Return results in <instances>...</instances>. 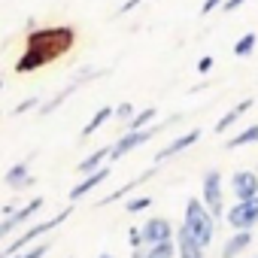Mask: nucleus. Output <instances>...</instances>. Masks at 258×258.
<instances>
[{
  "instance_id": "f257e3e1",
  "label": "nucleus",
  "mask_w": 258,
  "mask_h": 258,
  "mask_svg": "<svg viewBox=\"0 0 258 258\" xmlns=\"http://www.w3.org/2000/svg\"><path fill=\"white\" fill-rule=\"evenodd\" d=\"M73 43H76V34L67 25L31 31L28 34V43H25V55L16 64V73H31V70H37L43 64L58 61L67 49H73Z\"/></svg>"
},
{
  "instance_id": "f03ea898",
  "label": "nucleus",
  "mask_w": 258,
  "mask_h": 258,
  "mask_svg": "<svg viewBox=\"0 0 258 258\" xmlns=\"http://www.w3.org/2000/svg\"><path fill=\"white\" fill-rule=\"evenodd\" d=\"M182 228L207 249L216 237V216L204 207V201L198 198H188L185 201V213H182Z\"/></svg>"
},
{
  "instance_id": "7ed1b4c3",
  "label": "nucleus",
  "mask_w": 258,
  "mask_h": 258,
  "mask_svg": "<svg viewBox=\"0 0 258 258\" xmlns=\"http://www.w3.org/2000/svg\"><path fill=\"white\" fill-rule=\"evenodd\" d=\"M67 216H70V210H61L58 216H52V219H46V222H37V225H31L28 231H22V234H19V237H16V240H13V243L4 249V252H0V258H10V255H16V252L28 249V246H31L34 240H40L46 231H55V228H58V225L67 219Z\"/></svg>"
},
{
  "instance_id": "20e7f679",
  "label": "nucleus",
  "mask_w": 258,
  "mask_h": 258,
  "mask_svg": "<svg viewBox=\"0 0 258 258\" xmlns=\"http://www.w3.org/2000/svg\"><path fill=\"white\" fill-rule=\"evenodd\" d=\"M43 207V198H31L25 207H7L4 210V222H0V240H7L10 234H16L25 222H31Z\"/></svg>"
},
{
  "instance_id": "39448f33",
  "label": "nucleus",
  "mask_w": 258,
  "mask_h": 258,
  "mask_svg": "<svg viewBox=\"0 0 258 258\" xmlns=\"http://www.w3.org/2000/svg\"><path fill=\"white\" fill-rule=\"evenodd\" d=\"M201 201L216 219L225 213V191H222V173L219 170H207L204 185H201Z\"/></svg>"
},
{
  "instance_id": "423d86ee",
  "label": "nucleus",
  "mask_w": 258,
  "mask_h": 258,
  "mask_svg": "<svg viewBox=\"0 0 258 258\" xmlns=\"http://www.w3.org/2000/svg\"><path fill=\"white\" fill-rule=\"evenodd\" d=\"M225 219L234 231H252L258 225V195L252 201H237L231 210H225Z\"/></svg>"
},
{
  "instance_id": "0eeeda50",
  "label": "nucleus",
  "mask_w": 258,
  "mask_h": 258,
  "mask_svg": "<svg viewBox=\"0 0 258 258\" xmlns=\"http://www.w3.org/2000/svg\"><path fill=\"white\" fill-rule=\"evenodd\" d=\"M164 124H155V127H143V131H127V134H121L112 146H109V158H121V155H127V152H134L137 146H146L158 131H161Z\"/></svg>"
},
{
  "instance_id": "6e6552de",
  "label": "nucleus",
  "mask_w": 258,
  "mask_h": 258,
  "mask_svg": "<svg viewBox=\"0 0 258 258\" xmlns=\"http://www.w3.org/2000/svg\"><path fill=\"white\" fill-rule=\"evenodd\" d=\"M140 231H143V243H146V246L167 243V240H173V234H176V228H173L170 219H164V216H152V219H146V225H143Z\"/></svg>"
},
{
  "instance_id": "1a4fd4ad",
  "label": "nucleus",
  "mask_w": 258,
  "mask_h": 258,
  "mask_svg": "<svg viewBox=\"0 0 258 258\" xmlns=\"http://www.w3.org/2000/svg\"><path fill=\"white\" fill-rule=\"evenodd\" d=\"M231 191H234L237 201H252V198L258 195V173H252V170H237V173L231 176Z\"/></svg>"
},
{
  "instance_id": "9d476101",
  "label": "nucleus",
  "mask_w": 258,
  "mask_h": 258,
  "mask_svg": "<svg viewBox=\"0 0 258 258\" xmlns=\"http://www.w3.org/2000/svg\"><path fill=\"white\" fill-rule=\"evenodd\" d=\"M198 140H201V131H198V127H195V131H185V134H179L176 140H170V143H167V146L155 155V161L161 164V161H167V158H173V155L185 152V149H188V146H195Z\"/></svg>"
},
{
  "instance_id": "9b49d317",
  "label": "nucleus",
  "mask_w": 258,
  "mask_h": 258,
  "mask_svg": "<svg viewBox=\"0 0 258 258\" xmlns=\"http://www.w3.org/2000/svg\"><path fill=\"white\" fill-rule=\"evenodd\" d=\"M94 76H100V73H97V70H82V76H76V79H73V82H70V85H67L61 94H55L52 100H46V103L40 106V112H43V115L55 112V109H58V106H61V103H64V100H67V97H70V94H73V91H76L82 82H88V79H94Z\"/></svg>"
},
{
  "instance_id": "f8f14e48",
  "label": "nucleus",
  "mask_w": 258,
  "mask_h": 258,
  "mask_svg": "<svg viewBox=\"0 0 258 258\" xmlns=\"http://www.w3.org/2000/svg\"><path fill=\"white\" fill-rule=\"evenodd\" d=\"M173 243H176V258H204V246L185 228H179L173 234Z\"/></svg>"
},
{
  "instance_id": "ddd939ff",
  "label": "nucleus",
  "mask_w": 258,
  "mask_h": 258,
  "mask_svg": "<svg viewBox=\"0 0 258 258\" xmlns=\"http://www.w3.org/2000/svg\"><path fill=\"white\" fill-rule=\"evenodd\" d=\"M106 179H109V167H97V170H94V173H88V176H85L79 185H73V191H70V201H82L85 195H91V191H94L100 182H106Z\"/></svg>"
},
{
  "instance_id": "4468645a",
  "label": "nucleus",
  "mask_w": 258,
  "mask_h": 258,
  "mask_svg": "<svg viewBox=\"0 0 258 258\" xmlns=\"http://www.w3.org/2000/svg\"><path fill=\"white\" fill-rule=\"evenodd\" d=\"M249 243H252V231H237V234H231V237L225 240V246H222V258H240V255L249 249Z\"/></svg>"
},
{
  "instance_id": "2eb2a0df",
  "label": "nucleus",
  "mask_w": 258,
  "mask_h": 258,
  "mask_svg": "<svg viewBox=\"0 0 258 258\" xmlns=\"http://www.w3.org/2000/svg\"><path fill=\"white\" fill-rule=\"evenodd\" d=\"M249 109H252V97H246V100L234 103V106H231V109H228V112H225L219 121H216V134H225L228 127H231V124H237V121H240V118H243Z\"/></svg>"
},
{
  "instance_id": "dca6fc26",
  "label": "nucleus",
  "mask_w": 258,
  "mask_h": 258,
  "mask_svg": "<svg viewBox=\"0 0 258 258\" xmlns=\"http://www.w3.org/2000/svg\"><path fill=\"white\" fill-rule=\"evenodd\" d=\"M7 185H10L13 191L34 185V176H31V167H28V161H19V164H13V167L7 170Z\"/></svg>"
},
{
  "instance_id": "f3484780",
  "label": "nucleus",
  "mask_w": 258,
  "mask_h": 258,
  "mask_svg": "<svg viewBox=\"0 0 258 258\" xmlns=\"http://www.w3.org/2000/svg\"><path fill=\"white\" fill-rule=\"evenodd\" d=\"M106 158H109V146H103V149L91 152L85 161H79V173H85V176H88V173H94L97 167H103V161H106Z\"/></svg>"
},
{
  "instance_id": "a211bd4d",
  "label": "nucleus",
  "mask_w": 258,
  "mask_h": 258,
  "mask_svg": "<svg viewBox=\"0 0 258 258\" xmlns=\"http://www.w3.org/2000/svg\"><path fill=\"white\" fill-rule=\"evenodd\" d=\"M109 118H112V106H100V109L88 118V124L82 127V137H91V134L97 131V127H100V124H106Z\"/></svg>"
},
{
  "instance_id": "6ab92c4d",
  "label": "nucleus",
  "mask_w": 258,
  "mask_h": 258,
  "mask_svg": "<svg viewBox=\"0 0 258 258\" xmlns=\"http://www.w3.org/2000/svg\"><path fill=\"white\" fill-rule=\"evenodd\" d=\"M249 143H258V124H249L246 131H240L237 137H231L228 149H240V146H249Z\"/></svg>"
},
{
  "instance_id": "aec40b11",
  "label": "nucleus",
  "mask_w": 258,
  "mask_h": 258,
  "mask_svg": "<svg viewBox=\"0 0 258 258\" xmlns=\"http://www.w3.org/2000/svg\"><path fill=\"white\" fill-rule=\"evenodd\" d=\"M146 258H176V243H173V240H167V243L146 246Z\"/></svg>"
},
{
  "instance_id": "412c9836",
  "label": "nucleus",
  "mask_w": 258,
  "mask_h": 258,
  "mask_svg": "<svg viewBox=\"0 0 258 258\" xmlns=\"http://www.w3.org/2000/svg\"><path fill=\"white\" fill-rule=\"evenodd\" d=\"M155 115H158V112H155V106H146L143 112H137L131 121H127V131H143L149 121H155Z\"/></svg>"
},
{
  "instance_id": "4be33fe9",
  "label": "nucleus",
  "mask_w": 258,
  "mask_h": 258,
  "mask_svg": "<svg viewBox=\"0 0 258 258\" xmlns=\"http://www.w3.org/2000/svg\"><path fill=\"white\" fill-rule=\"evenodd\" d=\"M255 43H258V37H255V34H243V37L234 43V55H237V58H246V55H252Z\"/></svg>"
},
{
  "instance_id": "5701e85b",
  "label": "nucleus",
  "mask_w": 258,
  "mask_h": 258,
  "mask_svg": "<svg viewBox=\"0 0 258 258\" xmlns=\"http://www.w3.org/2000/svg\"><path fill=\"white\" fill-rule=\"evenodd\" d=\"M49 249H52V240H49V243H37V246H28V249L16 252V255H10V258H43Z\"/></svg>"
},
{
  "instance_id": "b1692460",
  "label": "nucleus",
  "mask_w": 258,
  "mask_h": 258,
  "mask_svg": "<svg viewBox=\"0 0 258 258\" xmlns=\"http://www.w3.org/2000/svg\"><path fill=\"white\" fill-rule=\"evenodd\" d=\"M149 207H152V198H149V195H140V198H134V201L124 204V210L131 213V216H137V213H143V210H149Z\"/></svg>"
},
{
  "instance_id": "393cba45",
  "label": "nucleus",
  "mask_w": 258,
  "mask_h": 258,
  "mask_svg": "<svg viewBox=\"0 0 258 258\" xmlns=\"http://www.w3.org/2000/svg\"><path fill=\"white\" fill-rule=\"evenodd\" d=\"M112 115H115L118 121H124V124H127V121L134 118V106H131V103H118V106L112 109Z\"/></svg>"
},
{
  "instance_id": "a878e982",
  "label": "nucleus",
  "mask_w": 258,
  "mask_h": 258,
  "mask_svg": "<svg viewBox=\"0 0 258 258\" xmlns=\"http://www.w3.org/2000/svg\"><path fill=\"white\" fill-rule=\"evenodd\" d=\"M37 106H40V100H37V97H28V100H22V103L13 109V115H22V112H28V109H37Z\"/></svg>"
},
{
  "instance_id": "bb28decb",
  "label": "nucleus",
  "mask_w": 258,
  "mask_h": 258,
  "mask_svg": "<svg viewBox=\"0 0 258 258\" xmlns=\"http://www.w3.org/2000/svg\"><path fill=\"white\" fill-rule=\"evenodd\" d=\"M127 240H131V246H134V249H143V246H146V243H143V231H140V228H131V237H127Z\"/></svg>"
},
{
  "instance_id": "cd10ccee",
  "label": "nucleus",
  "mask_w": 258,
  "mask_h": 258,
  "mask_svg": "<svg viewBox=\"0 0 258 258\" xmlns=\"http://www.w3.org/2000/svg\"><path fill=\"white\" fill-rule=\"evenodd\" d=\"M222 4H225V0H204V7H201V13H204V16H210V13H213L216 7H222Z\"/></svg>"
},
{
  "instance_id": "c85d7f7f",
  "label": "nucleus",
  "mask_w": 258,
  "mask_h": 258,
  "mask_svg": "<svg viewBox=\"0 0 258 258\" xmlns=\"http://www.w3.org/2000/svg\"><path fill=\"white\" fill-rule=\"evenodd\" d=\"M210 70H213V58H210V55H204V58L198 61V73H210Z\"/></svg>"
},
{
  "instance_id": "c756f323",
  "label": "nucleus",
  "mask_w": 258,
  "mask_h": 258,
  "mask_svg": "<svg viewBox=\"0 0 258 258\" xmlns=\"http://www.w3.org/2000/svg\"><path fill=\"white\" fill-rule=\"evenodd\" d=\"M243 4H246V0H225V4H222V10H225V13H234V10H240Z\"/></svg>"
},
{
  "instance_id": "7c9ffc66",
  "label": "nucleus",
  "mask_w": 258,
  "mask_h": 258,
  "mask_svg": "<svg viewBox=\"0 0 258 258\" xmlns=\"http://www.w3.org/2000/svg\"><path fill=\"white\" fill-rule=\"evenodd\" d=\"M140 4H146V0H124V4H121V10H118V13H131V10H137Z\"/></svg>"
},
{
  "instance_id": "2f4dec72",
  "label": "nucleus",
  "mask_w": 258,
  "mask_h": 258,
  "mask_svg": "<svg viewBox=\"0 0 258 258\" xmlns=\"http://www.w3.org/2000/svg\"><path fill=\"white\" fill-rule=\"evenodd\" d=\"M131 258H146V246H143V249H134V252H131Z\"/></svg>"
},
{
  "instance_id": "473e14b6",
  "label": "nucleus",
  "mask_w": 258,
  "mask_h": 258,
  "mask_svg": "<svg viewBox=\"0 0 258 258\" xmlns=\"http://www.w3.org/2000/svg\"><path fill=\"white\" fill-rule=\"evenodd\" d=\"M97 258H112V255H106V252H103V255H97Z\"/></svg>"
},
{
  "instance_id": "72a5a7b5",
  "label": "nucleus",
  "mask_w": 258,
  "mask_h": 258,
  "mask_svg": "<svg viewBox=\"0 0 258 258\" xmlns=\"http://www.w3.org/2000/svg\"><path fill=\"white\" fill-rule=\"evenodd\" d=\"M0 91H4V82H0Z\"/></svg>"
}]
</instances>
